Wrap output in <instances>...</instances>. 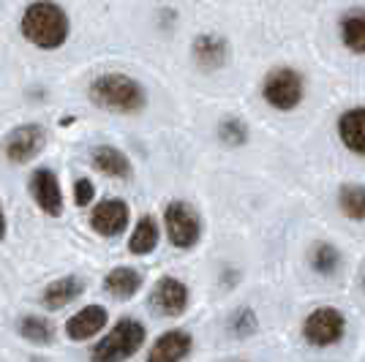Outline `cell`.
I'll list each match as a JSON object with an SVG mask.
<instances>
[{
	"mask_svg": "<svg viewBox=\"0 0 365 362\" xmlns=\"http://www.w3.org/2000/svg\"><path fill=\"white\" fill-rule=\"evenodd\" d=\"M16 33L33 52L55 55L74 38V16L61 0H28L16 16Z\"/></svg>",
	"mask_w": 365,
	"mask_h": 362,
	"instance_id": "obj_1",
	"label": "cell"
},
{
	"mask_svg": "<svg viewBox=\"0 0 365 362\" xmlns=\"http://www.w3.org/2000/svg\"><path fill=\"white\" fill-rule=\"evenodd\" d=\"M85 95L96 109L109 112V115H120V118H137L150 104V90L139 76L120 71V68H109L91 76Z\"/></svg>",
	"mask_w": 365,
	"mask_h": 362,
	"instance_id": "obj_2",
	"label": "cell"
},
{
	"mask_svg": "<svg viewBox=\"0 0 365 362\" xmlns=\"http://www.w3.org/2000/svg\"><path fill=\"white\" fill-rule=\"evenodd\" d=\"M305 95H308V76L292 63H275L259 79V98L281 115L300 109Z\"/></svg>",
	"mask_w": 365,
	"mask_h": 362,
	"instance_id": "obj_3",
	"label": "cell"
},
{
	"mask_svg": "<svg viewBox=\"0 0 365 362\" xmlns=\"http://www.w3.org/2000/svg\"><path fill=\"white\" fill-rule=\"evenodd\" d=\"M145 324L137 319H120L112 330L93 346V362H125L145 343Z\"/></svg>",
	"mask_w": 365,
	"mask_h": 362,
	"instance_id": "obj_4",
	"label": "cell"
},
{
	"mask_svg": "<svg viewBox=\"0 0 365 362\" xmlns=\"http://www.w3.org/2000/svg\"><path fill=\"white\" fill-rule=\"evenodd\" d=\"M46 142H49V134L41 123H19L14 128H9L3 142H0V152L9 164L22 166L36 161L41 152H44Z\"/></svg>",
	"mask_w": 365,
	"mask_h": 362,
	"instance_id": "obj_5",
	"label": "cell"
},
{
	"mask_svg": "<svg viewBox=\"0 0 365 362\" xmlns=\"http://www.w3.org/2000/svg\"><path fill=\"white\" fill-rule=\"evenodd\" d=\"M188 58L199 74H218L232 63V41L218 31H202L191 38Z\"/></svg>",
	"mask_w": 365,
	"mask_h": 362,
	"instance_id": "obj_6",
	"label": "cell"
},
{
	"mask_svg": "<svg viewBox=\"0 0 365 362\" xmlns=\"http://www.w3.org/2000/svg\"><path fill=\"white\" fill-rule=\"evenodd\" d=\"M164 229L167 237L175 248H194L202 237V218H199L197 207L185 199H172L164 207Z\"/></svg>",
	"mask_w": 365,
	"mask_h": 362,
	"instance_id": "obj_7",
	"label": "cell"
},
{
	"mask_svg": "<svg viewBox=\"0 0 365 362\" xmlns=\"http://www.w3.org/2000/svg\"><path fill=\"white\" fill-rule=\"evenodd\" d=\"M344 330H346V319H344V314L338 308H330V305L311 311L308 319L303 321L305 341L311 346H319V348L338 343L344 338Z\"/></svg>",
	"mask_w": 365,
	"mask_h": 362,
	"instance_id": "obj_8",
	"label": "cell"
},
{
	"mask_svg": "<svg viewBox=\"0 0 365 362\" xmlns=\"http://www.w3.org/2000/svg\"><path fill=\"white\" fill-rule=\"evenodd\" d=\"M28 191H31L36 207L44 212V215H52L58 218L63 215V188H61V177L52 166H36L28 177Z\"/></svg>",
	"mask_w": 365,
	"mask_h": 362,
	"instance_id": "obj_9",
	"label": "cell"
},
{
	"mask_svg": "<svg viewBox=\"0 0 365 362\" xmlns=\"http://www.w3.org/2000/svg\"><path fill=\"white\" fill-rule=\"evenodd\" d=\"M131 221V210L128 202L120 197H107L101 199L91 210V229L101 237H118L125 232Z\"/></svg>",
	"mask_w": 365,
	"mask_h": 362,
	"instance_id": "obj_10",
	"label": "cell"
},
{
	"mask_svg": "<svg viewBox=\"0 0 365 362\" xmlns=\"http://www.w3.org/2000/svg\"><path fill=\"white\" fill-rule=\"evenodd\" d=\"M148 302H150L153 314H158V316H180L182 311L188 308V286L182 284L180 278L164 275V278L155 281Z\"/></svg>",
	"mask_w": 365,
	"mask_h": 362,
	"instance_id": "obj_11",
	"label": "cell"
},
{
	"mask_svg": "<svg viewBox=\"0 0 365 362\" xmlns=\"http://www.w3.org/2000/svg\"><path fill=\"white\" fill-rule=\"evenodd\" d=\"M91 166L109 180H131L134 177L131 158L115 145H96L91 150Z\"/></svg>",
	"mask_w": 365,
	"mask_h": 362,
	"instance_id": "obj_12",
	"label": "cell"
},
{
	"mask_svg": "<svg viewBox=\"0 0 365 362\" xmlns=\"http://www.w3.org/2000/svg\"><path fill=\"white\" fill-rule=\"evenodd\" d=\"M335 33H338L341 46H344L349 55L365 58V9L363 6H354V9L341 11V14H338V22H335Z\"/></svg>",
	"mask_w": 365,
	"mask_h": 362,
	"instance_id": "obj_13",
	"label": "cell"
},
{
	"mask_svg": "<svg viewBox=\"0 0 365 362\" xmlns=\"http://www.w3.org/2000/svg\"><path fill=\"white\" fill-rule=\"evenodd\" d=\"M335 131L341 145L354 155L365 158V106H349L338 115Z\"/></svg>",
	"mask_w": 365,
	"mask_h": 362,
	"instance_id": "obj_14",
	"label": "cell"
},
{
	"mask_svg": "<svg viewBox=\"0 0 365 362\" xmlns=\"http://www.w3.org/2000/svg\"><path fill=\"white\" fill-rule=\"evenodd\" d=\"M109 321V314L104 305H88V308H82V311H76L74 316L66 321V335L71 338V341H91L93 335H98V332L107 327Z\"/></svg>",
	"mask_w": 365,
	"mask_h": 362,
	"instance_id": "obj_15",
	"label": "cell"
},
{
	"mask_svg": "<svg viewBox=\"0 0 365 362\" xmlns=\"http://www.w3.org/2000/svg\"><path fill=\"white\" fill-rule=\"evenodd\" d=\"M194 348V338L185 330H167L153 343L148 362H182Z\"/></svg>",
	"mask_w": 365,
	"mask_h": 362,
	"instance_id": "obj_16",
	"label": "cell"
},
{
	"mask_svg": "<svg viewBox=\"0 0 365 362\" xmlns=\"http://www.w3.org/2000/svg\"><path fill=\"white\" fill-rule=\"evenodd\" d=\"M82 291H85V281H82L79 275H66V278L52 281V284L44 289L41 302H44V308H49V311H61L68 302H74Z\"/></svg>",
	"mask_w": 365,
	"mask_h": 362,
	"instance_id": "obj_17",
	"label": "cell"
},
{
	"mask_svg": "<svg viewBox=\"0 0 365 362\" xmlns=\"http://www.w3.org/2000/svg\"><path fill=\"white\" fill-rule=\"evenodd\" d=\"M104 289H107L112 297H118V300H128V297H134L139 289H142V272L120 264V267H115L104 278Z\"/></svg>",
	"mask_w": 365,
	"mask_h": 362,
	"instance_id": "obj_18",
	"label": "cell"
},
{
	"mask_svg": "<svg viewBox=\"0 0 365 362\" xmlns=\"http://www.w3.org/2000/svg\"><path fill=\"white\" fill-rule=\"evenodd\" d=\"M158 237H161V232H158L155 218L153 215H142L137 221V227H134V232H131V237H128V251L137 254V257H148V254L155 251Z\"/></svg>",
	"mask_w": 365,
	"mask_h": 362,
	"instance_id": "obj_19",
	"label": "cell"
},
{
	"mask_svg": "<svg viewBox=\"0 0 365 362\" xmlns=\"http://www.w3.org/2000/svg\"><path fill=\"white\" fill-rule=\"evenodd\" d=\"M215 136H218V142L224 148H243V145H248V139H251V128H248V123L243 118L227 115V118H221L218 125H215Z\"/></svg>",
	"mask_w": 365,
	"mask_h": 362,
	"instance_id": "obj_20",
	"label": "cell"
},
{
	"mask_svg": "<svg viewBox=\"0 0 365 362\" xmlns=\"http://www.w3.org/2000/svg\"><path fill=\"white\" fill-rule=\"evenodd\" d=\"M338 207L351 221H365V185H341L338 191Z\"/></svg>",
	"mask_w": 365,
	"mask_h": 362,
	"instance_id": "obj_21",
	"label": "cell"
},
{
	"mask_svg": "<svg viewBox=\"0 0 365 362\" xmlns=\"http://www.w3.org/2000/svg\"><path fill=\"white\" fill-rule=\"evenodd\" d=\"M16 332L31 343H49L52 341V324L44 316H25L16 321Z\"/></svg>",
	"mask_w": 365,
	"mask_h": 362,
	"instance_id": "obj_22",
	"label": "cell"
},
{
	"mask_svg": "<svg viewBox=\"0 0 365 362\" xmlns=\"http://www.w3.org/2000/svg\"><path fill=\"white\" fill-rule=\"evenodd\" d=\"M338 264H341V254L335 251L333 245H327V242L314 245V251H311V267L319 272V275H333L338 270Z\"/></svg>",
	"mask_w": 365,
	"mask_h": 362,
	"instance_id": "obj_23",
	"label": "cell"
},
{
	"mask_svg": "<svg viewBox=\"0 0 365 362\" xmlns=\"http://www.w3.org/2000/svg\"><path fill=\"white\" fill-rule=\"evenodd\" d=\"M259 327V319L251 308H240L229 316V332L237 335V338H251Z\"/></svg>",
	"mask_w": 365,
	"mask_h": 362,
	"instance_id": "obj_24",
	"label": "cell"
},
{
	"mask_svg": "<svg viewBox=\"0 0 365 362\" xmlns=\"http://www.w3.org/2000/svg\"><path fill=\"white\" fill-rule=\"evenodd\" d=\"M96 199V182L91 177H76L74 180V205L76 207H88Z\"/></svg>",
	"mask_w": 365,
	"mask_h": 362,
	"instance_id": "obj_25",
	"label": "cell"
},
{
	"mask_svg": "<svg viewBox=\"0 0 365 362\" xmlns=\"http://www.w3.org/2000/svg\"><path fill=\"white\" fill-rule=\"evenodd\" d=\"M6 227H9V221H6V210H3V202H0V240L6 237Z\"/></svg>",
	"mask_w": 365,
	"mask_h": 362,
	"instance_id": "obj_26",
	"label": "cell"
}]
</instances>
